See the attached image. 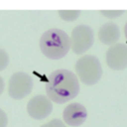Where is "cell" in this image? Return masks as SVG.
<instances>
[{
	"label": "cell",
	"mask_w": 127,
	"mask_h": 127,
	"mask_svg": "<svg viewBox=\"0 0 127 127\" xmlns=\"http://www.w3.org/2000/svg\"><path fill=\"white\" fill-rule=\"evenodd\" d=\"M79 81L77 76L70 70L60 68L54 70L46 84L48 97L59 104L67 102L74 98L79 92Z\"/></svg>",
	"instance_id": "1"
},
{
	"label": "cell",
	"mask_w": 127,
	"mask_h": 127,
	"mask_svg": "<svg viewBox=\"0 0 127 127\" xmlns=\"http://www.w3.org/2000/svg\"><path fill=\"white\" fill-rule=\"evenodd\" d=\"M70 48V38L61 29H50L46 31L40 39V49L50 60L63 59Z\"/></svg>",
	"instance_id": "2"
},
{
	"label": "cell",
	"mask_w": 127,
	"mask_h": 127,
	"mask_svg": "<svg viewBox=\"0 0 127 127\" xmlns=\"http://www.w3.org/2000/svg\"><path fill=\"white\" fill-rule=\"evenodd\" d=\"M75 71L82 83L86 85H93L101 78L102 66L95 56L84 55L76 61Z\"/></svg>",
	"instance_id": "3"
},
{
	"label": "cell",
	"mask_w": 127,
	"mask_h": 127,
	"mask_svg": "<svg viewBox=\"0 0 127 127\" xmlns=\"http://www.w3.org/2000/svg\"><path fill=\"white\" fill-rule=\"evenodd\" d=\"M94 42L93 30L87 25H78L71 31V50L76 55H81L88 51Z\"/></svg>",
	"instance_id": "4"
},
{
	"label": "cell",
	"mask_w": 127,
	"mask_h": 127,
	"mask_svg": "<svg viewBox=\"0 0 127 127\" xmlns=\"http://www.w3.org/2000/svg\"><path fill=\"white\" fill-rule=\"evenodd\" d=\"M33 89V79L31 75L24 71H18L12 74L9 80V95L16 100L29 95Z\"/></svg>",
	"instance_id": "5"
},
{
	"label": "cell",
	"mask_w": 127,
	"mask_h": 127,
	"mask_svg": "<svg viewBox=\"0 0 127 127\" xmlns=\"http://www.w3.org/2000/svg\"><path fill=\"white\" fill-rule=\"evenodd\" d=\"M52 110L53 104L51 99L45 95H36L32 97L27 104L28 114L36 120L45 119L52 113Z\"/></svg>",
	"instance_id": "6"
},
{
	"label": "cell",
	"mask_w": 127,
	"mask_h": 127,
	"mask_svg": "<svg viewBox=\"0 0 127 127\" xmlns=\"http://www.w3.org/2000/svg\"><path fill=\"white\" fill-rule=\"evenodd\" d=\"M106 64L114 70H121L127 67V45L117 43L111 46L106 52Z\"/></svg>",
	"instance_id": "7"
},
{
	"label": "cell",
	"mask_w": 127,
	"mask_h": 127,
	"mask_svg": "<svg viewBox=\"0 0 127 127\" xmlns=\"http://www.w3.org/2000/svg\"><path fill=\"white\" fill-rule=\"evenodd\" d=\"M63 118L64 123L69 126H79L86 120L87 110L82 104L78 102H72L64 109Z\"/></svg>",
	"instance_id": "8"
},
{
	"label": "cell",
	"mask_w": 127,
	"mask_h": 127,
	"mask_svg": "<svg viewBox=\"0 0 127 127\" xmlns=\"http://www.w3.org/2000/svg\"><path fill=\"white\" fill-rule=\"evenodd\" d=\"M120 38V30L117 24L113 22L104 23L98 30L99 41L108 46H113Z\"/></svg>",
	"instance_id": "9"
},
{
	"label": "cell",
	"mask_w": 127,
	"mask_h": 127,
	"mask_svg": "<svg viewBox=\"0 0 127 127\" xmlns=\"http://www.w3.org/2000/svg\"><path fill=\"white\" fill-rule=\"evenodd\" d=\"M58 13L63 20L66 22H72L79 17L81 12L80 10H59Z\"/></svg>",
	"instance_id": "10"
},
{
	"label": "cell",
	"mask_w": 127,
	"mask_h": 127,
	"mask_svg": "<svg viewBox=\"0 0 127 127\" xmlns=\"http://www.w3.org/2000/svg\"><path fill=\"white\" fill-rule=\"evenodd\" d=\"M100 13L106 18L114 19V18H118L120 15H122L124 13V11L123 10H100Z\"/></svg>",
	"instance_id": "11"
},
{
	"label": "cell",
	"mask_w": 127,
	"mask_h": 127,
	"mask_svg": "<svg viewBox=\"0 0 127 127\" xmlns=\"http://www.w3.org/2000/svg\"><path fill=\"white\" fill-rule=\"evenodd\" d=\"M9 64V56L3 49H0V71L5 69Z\"/></svg>",
	"instance_id": "12"
},
{
	"label": "cell",
	"mask_w": 127,
	"mask_h": 127,
	"mask_svg": "<svg viewBox=\"0 0 127 127\" xmlns=\"http://www.w3.org/2000/svg\"><path fill=\"white\" fill-rule=\"evenodd\" d=\"M41 127H66V126H65V124H64L62 120L56 118V119H53V120H51L50 122H48V123L42 125Z\"/></svg>",
	"instance_id": "13"
},
{
	"label": "cell",
	"mask_w": 127,
	"mask_h": 127,
	"mask_svg": "<svg viewBox=\"0 0 127 127\" xmlns=\"http://www.w3.org/2000/svg\"><path fill=\"white\" fill-rule=\"evenodd\" d=\"M8 124V118L6 113L0 108V127H6Z\"/></svg>",
	"instance_id": "14"
},
{
	"label": "cell",
	"mask_w": 127,
	"mask_h": 127,
	"mask_svg": "<svg viewBox=\"0 0 127 127\" xmlns=\"http://www.w3.org/2000/svg\"><path fill=\"white\" fill-rule=\"evenodd\" d=\"M4 87H5V83H4L3 77L0 75V94L3 92V90H4Z\"/></svg>",
	"instance_id": "15"
},
{
	"label": "cell",
	"mask_w": 127,
	"mask_h": 127,
	"mask_svg": "<svg viewBox=\"0 0 127 127\" xmlns=\"http://www.w3.org/2000/svg\"><path fill=\"white\" fill-rule=\"evenodd\" d=\"M124 33H125V37H126V39H127V23H126L125 28H124Z\"/></svg>",
	"instance_id": "16"
}]
</instances>
